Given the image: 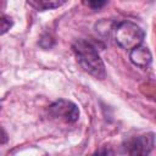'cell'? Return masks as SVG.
<instances>
[{
	"label": "cell",
	"instance_id": "3957f363",
	"mask_svg": "<svg viewBox=\"0 0 156 156\" xmlns=\"http://www.w3.org/2000/svg\"><path fill=\"white\" fill-rule=\"evenodd\" d=\"M155 144L154 133L147 132L127 138L123 141V152L126 156H149Z\"/></svg>",
	"mask_w": 156,
	"mask_h": 156
},
{
	"label": "cell",
	"instance_id": "52a82bcc",
	"mask_svg": "<svg viewBox=\"0 0 156 156\" xmlns=\"http://www.w3.org/2000/svg\"><path fill=\"white\" fill-rule=\"evenodd\" d=\"M13 22L11 20V17L6 16V15H2L1 16V20H0V28H1V34H5L11 27H12Z\"/></svg>",
	"mask_w": 156,
	"mask_h": 156
},
{
	"label": "cell",
	"instance_id": "6da1fadb",
	"mask_svg": "<svg viewBox=\"0 0 156 156\" xmlns=\"http://www.w3.org/2000/svg\"><path fill=\"white\" fill-rule=\"evenodd\" d=\"M74 56L82 69L94 78L104 79L106 77V68L96 48L85 39H78L72 45Z\"/></svg>",
	"mask_w": 156,
	"mask_h": 156
},
{
	"label": "cell",
	"instance_id": "5b68a950",
	"mask_svg": "<svg viewBox=\"0 0 156 156\" xmlns=\"http://www.w3.org/2000/svg\"><path fill=\"white\" fill-rule=\"evenodd\" d=\"M129 60L136 67L147 68L151 65L152 55H151V51L149 50L147 46L140 45V46L130 50V52H129Z\"/></svg>",
	"mask_w": 156,
	"mask_h": 156
},
{
	"label": "cell",
	"instance_id": "7a4b0ae2",
	"mask_svg": "<svg viewBox=\"0 0 156 156\" xmlns=\"http://www.w3.org/2000/svg\"><path fill=\"white\" fill-rule=\"evenodd\" d=\"M113 38L118 46L130 51L141 45L145 33L136 23L132 21H122L115 26Z\"/></svg>",
	"mask_w": 156,
	"mask_h": 156
},
{
	"label": "cell",
	"instance_id": "ba28073f",
	"mask_svg": "<svg viewBox=\"0 0 156 156\" xmlns=\"http://www.w3.org/2000/svg\"><path fill=\"white\" fill-rule=\"evenodd\" d=\"M85 5H88L93 10H99L100 7H102V6L106 5V1H87Z\"/></svg>",
	"mask_w": 156,
	"mask_h": 156
},
{
	"label": "cell",
	"instance_id": "8992f818",
	"mask_svg": "<svg viewBox=\"0 0 156 156\" xmlns=\"http://www.w3.org/2000/svg\"><path fill=\"white\" fill-rule=\"evenodd\" d=\"M27 4L29 6H32L33 9H35L37 11H45V10H52V9H57L60 6H62L63 4H66V1L61 0H29L27 1Z\"/></svg>",
	"mask_w": 156,
	"mask_h": 156
},
{
	"label": "cell",
	"instance_id": "277c9868",
	"mask_svg": "<svg viewBox=\"0 0 156 156\" xmlns=\"http://www.w3.org/2000/svg\"><path fill=\"white\" fill-rule=\"evenodd\" d=\"M49 115L66 123H74L79 118L78 106L66 99H58L49 106Z\"/></svg>",
	"mask_w": 156,
	"mask_h": 156
}]
</instances>
